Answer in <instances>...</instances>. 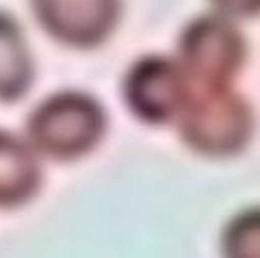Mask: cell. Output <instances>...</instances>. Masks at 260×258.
I'll return each instance as SVG.
<instances>
[{"mask_svg":"<svg viewBox=\"0 0 260 258\" xmlns=\"http://www.w3.org/2000/svg\"><path fill=\"white\" fill-rule=\"evenodd\" d=\"M107 124V111L91 93L59 91L32 109L26 137L37 154L72 163L100 146Z\"/></svg>","mask_w":260,"mask_h":258,"instance_id":"cell-1","label":"cell"},{"mask_svg":"<svg viewBox=\"0 0 260 258\" xmlns=\"http://www.w3.org/2000/svg\"><path fill=\"white\" fill-rule=\"evenodd\" d=\"M178 135L191 152L206 158L237 156L254 135V109L228 87H193L182 107Z\"/></svg>","mask_w":260,"mask_h":258,"instance_id":"cell-2","label":"cell"},{"mask_svg":"<svg viewBox=\"0 0 260 258\" xmlns=\"http://www.w3.org/2000/svg\"><path fill=\"white\" fill-rule=\"evenodd\" d=\"M247 61V42L223 13L191 20L178 39V63L193 87H228Z\"/></svg>","mask_w":260,"mask_h":258,"instance_id":"cell-3","label":"cell"},{"mask_svg":"<svg viewBox=\"0 0 260 258\" xmlns=\"http://www.w3.org/2000/svg\"><path fill=\"white\" fill-rule=\"evenodd\" d=\"M191 91L193 85L180 63L162 54L137 59L126 72L121 85L128 111L139 122L150 126L176 122Z\"/></svg>","mask_w":260,"mask_h":258,"instance_id":"cell-4","label":"cell"},{"mask_svg":"<svg viewBox=\"0 0 260 258\" xmlns=\"http://www.w3.org/2000/svg\"><path fill=\"white\" fill-rule=\"evenodd\" d=\"M30 7L54 42L76 50L102 46L121 18V0H30Z\"/></svg>","mask_w":260,"mask_h":258,"instance_id":"cell-5","label":"cell"},{"mask_svg":"<svg viewBox=\"0 0 260 258\" xmlns=\"http://www.w3.org/2000/svg\"><path fill=\"white\" fill-rule=\"evenodd\" d=\"M44 172L32 146L0 128V208L11 211L28 204L42 189Z\"/></svg>","mask_w":260,"mask_h":258,"instance_id":"cell-6","label":"cell"},{"mask_svg":"<svg viewBox=\"0 0 260 258\" xmlns=\"http://www.w3.org/2000/svg\"><path fill=\"white\" fill-rule=\"evenodd\" d=\"M35 80V63L18 20L0 11V102L22 100Z\"/></svg>","mask_w":260,"mask_h":258,"instance_id":"cell-7","label":"cell"},{"mask_svg":"<svg viewBox=\"0 0 260 258\" xmlns=\"http://www.w3.org/2000/svg\"><path fill=\"white\" fill-rule=\"evenodd\" d=\"M228 256H258V211H249L228 225L223 237Z\"/></svg>","mask_w":260,"mask_h":258,"instance_id":"cell-8","label":"cell"},{"mask_svg":"<svg viewBox=\"0 0 260 258\" xmlns=\"http://www.w3.org/2000/svg\"><path fill=\"white\" fill-rule=\"evenodd\" d=\"M210 3L228 18H254L260 11V0H210Z\"/></svg>","mask_w":260,"mask_h":258,"instance_id":"cell-9","label":"cell"}]
</instances>
